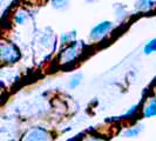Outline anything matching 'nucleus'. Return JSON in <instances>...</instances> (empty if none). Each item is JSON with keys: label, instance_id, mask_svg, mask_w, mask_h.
<instances>
[{"label": "nucleus", "instance_id": "obj_1", "mask_svg": "<svg viewBox=\"0 0 156 141\" xmlns=\"http://www.w3.org/2000/svg\"><path fill=\"white\" fill-rule=\"evenodd\" d=\"M83 51V44L74 41L63 48L59 55V63L61 65H68L70 63H74L79 59V56L82 54Z\"/></svg>", "mask_w": 156, "mask_h": 141}, {"label": "nucleus", "instance_id": "obj_2", "mask_svg": "<svg viewBox=\"0 0 156 141\" xmlns=\"http://www.w3.org/2000/svg\"><path fill=\"white\" fill-rule=\"evenodd\" d=\"M0 58L4 63H16L20 60L21 53L12 41H2L0 45Z\"/></svg>", "mask_w": 156, "mask_h": 141}, {"label": "nucleus", "instance_id": "obj_3", "mask_svg": "<svg viewBox=\"0 0 156 141\" xmlns=\"http://www.w3.org/2000/svg\"><path fill=\"white\" fill-rule=\"evenodd\" d=\"M113 28H114L113 23H110V21H101L98 25H95L90 30L89 39L93 40V41H100L103 38H106Z\"/></svg>", "mask_w": 156, "mask_h": 141}, {"label": "nucleus", "instance_id": "obj_4", "mask_svg": "<svg viewBox=\"0 0 156 141\" xmlns=\"http://www.w3.org/2000/svg\"><path fill=\"white\" fill-rule=\"evenodd\" d=\"M23 141H51V134L42 127H33L26 132Z\"/></svg>", "mask_w": 156, "mask_h": 141}, {"label": "nucleus", "instance_id": "obj_5", "mask_svg": "<svg viewBox=\"0 0 156 141\" xmlns=\"http://www.w3.org/2000/svg\"><path fill=\"white\" fill-rule=\"evenodd\" d=\"M142 115L146 119L156 117V98H150L142 108Z\"/></svg>", "mask_w": 156, "mask_h": 141}, {"label": "nucleus", "instance_id": "obj_6", "mask_svg": "<svg viewBox=\"0 0 156 141\" xmlns=\"http://www.w3.org/2000/svg\"><path fill=\"white\" fill-rule=\"evenodd\" d=\"M142 129H143V125H141V124L132 126V127L126 129L125 133H123V136H126V138H136L142 132Z\"/></svg>", "mask_w": 156, "mask_h": 141}, {"label": "nucleus", "instance_id": "obj_7", "mask_svg": "<svg viewBox=\"0 0 156 141\" xmlns=\"http://www.w3.org/2000/svg\"><path fill=\"white\" fill-rule=\"evenodd\" d=\"M155 0H137L135 4V8L137 11H148L154 7Z\"/></svg>", "mask_w": 156, "mask_h": 141}, {"label": "nucleus", "instance_id": "obj_8", "mask_svg": "<svg viewBox=\"0 0 156 141\" xmlns=\"http://www.w3.org/2000/svg\"><path fill=\"white\" fill-rule=\"evenodd\" d=\"M27 18H28V14L23 9H16L14 12V16H13V20L16 25H23L26 23Z\"/></svg>", "mask_w": 156, "mask_h": 141}, {"label": "nucleus", "instance_id": "obj_9", "mask_svg": "<svg viewBox=\"0 0 156 141\" xmlns=\"http://www.w3.org/2000/svg\"><path fill=\"white\" fill-rule=\"evenodd\" d=\"M75 38H76V32L72 31L68 33H63L60 38V41L62 45H69V44L75 41Z\"/></svg>", "mask_w": 156, "mask_h": 141}, {"label": "nucleus", "instance_id": "obj_10", "mask_svg": "<svg viewBox=\"0 0 156 141\" xmlns=\"http://www.w3.org/2000/svg\"><path fill=\"white\" fill-rule=\"evenodd\" d=\"M143 52H144V54H147V55L156 52V38L149 40L148 42L144 45V47H143Z\"/></svg>", "mask_w": 156, "mask_h": 141}, {"label": "nucleus", "instance_id": "obj_11", "mask_svg": "<svg viewBox=\"0 0 156 141\" xmlns=\"http://www.w3.org/2000/svg\"><path fill=\"white\" fill-rule=\"evenodd\" d=\"M139 107H140L139 105H134V106H132V107L127 110L120 119H133V118H135L136 117V114L139 113Z\"/></svg>", "mask_w": 156, "mask_h": 141}, {"label": "nucleus", "instance_id": "obj_12", "mask_svg": "<svg viewBox=\"0 0 156 141\" xmlns=\"http://www.w3.org/2000/svg\"><path fill=\"white\" fill-rule=\"evenodd\" d=\"M81 81H82V74L81 73H75L72 78H70L69 82H68V86L70 88H75V87H78L80 84H81Z\"/></svg>", "mask_w": 156, "mask_h": 141}, {"label": "nucleus", "instance_id": "obj_13", "mask_svg": "<svg viewBox=\"0 0 156 141\" xmlns=\"http://www.w3.org/2000/svg\"><path fill=\"white\" fill-rule=\"evenodd\" d=\"M68 4V0H52V6L56 9H61L66 7Z\"/></svg>", "mask_w": 156, "mask_h": 141}, {"label": "nucleus", "instance_id": "obj_14", "mask_svg": "<svg viewBox=\"0 0 156 141\" xmlns=\"http://www.w3.org/2000/svg\"><path fill=\"white\" fill-rule=\"evenodd\" d=\"M83 141H102V139H99V138H89V139H85Z\"/></svg>", "mask_w": 156, "mask_h": 141}]
</instances>
